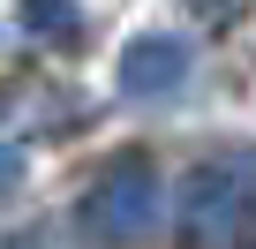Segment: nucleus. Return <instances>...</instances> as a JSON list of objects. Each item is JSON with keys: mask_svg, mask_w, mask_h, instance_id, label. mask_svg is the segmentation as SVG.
Returning <instances> with one entry per match:
<instances>
[{"mask_svg": "<svg viewBox=\"0 0 256 249\" xmlns=\"http://www.w3.org/2000/svg\"><path fill=\"white\" fill-rule=\"evenodd\" d=\"M181 241L188 249H248L256 241V151L226 144L181 181Z\"/></svg>", "mask_w": 256, "mask_h": 249, "instance_id": "nucleus-1", "label": "nucleus"}, {"mask_svg": "<svg viewBox=\"0 0 256 249\" xmlns=\"http://www.w3.org/2000/svg\"><path fill=\"white\" fill-rule=\"evenodd\" d=\"M181 83H188V38H166V31L128 38V53H120V91L128 98H174Z\"/></svg>", "mask_w": 256, "mask_h": 249, "instance_id": "nucleus-3", "label": "nucleus"}, {"mask_svg": "<svg viewBox=\"0 0 256 249\" xmlns=\"http://www.w3.org/2000/svg\"><path fill=\"white\" fill-rule=\"evenodd\" d=\"M23 249H60V241H53V226H38V234H30Z\"/></svg>", "mask_w": 256, "mask_h": 249, "instance_id": "nucleus-7", "label": "nucleus"}, {"mask_svg": "<svg viewBox=\"0 0 256 249\" xmlns=\"http://www.w3.org/2000/svg\"><path fill=\"white\" fill-rule=\"evenodd\" d=\"M16 181H23V151H16V144H0V196H8Z\"/></svg>", "mask_w": 256, "mask_h": 249, "instance_id": "nucleus-5", "label": "nucleus"}, {"mask_svg": "<svg viewBox=\"0 0 256 249\" xmlns=\"http://www.w3.org/2000/svg\"><path fill=\"white\" fill-rule=\"evenodd\" d=\"M76 219H83L98 241H113V249H128V241H151V234H158V219H166L158 166H151L144 151H120V159H106V166H98V181H90V196L76 204Z\"/></svg>", "mask_w": 256, "mask_h": 249, "instance_id": "nucleus-2", "label": "nucleus"}, {"mask_svg": "<svg viewBox=\"0 0 256 249\" xmlns=\"http://www.w3.org/2000/svg\"><path fill=\"white\" fill-rule=\"evenodd\" d=\"M188 8H196V16H204V23H226V16H234V8H241V0H188Z\"/></svg>", "mask_w": 256, "mask_h": 249, "instance_id": "nucleus-6", "label": "nucleus"}, {"mask_svg": "<svg viewBox=\"0 0 256 249\" xmlns=\"http://www.w3.org/2000/svg\"><path fill=\"white\" fill-rule=\"evenodd\" d=\"M16 31L46 38V46H76L83 38V0H16Z\"/></svg>", "mask_w": 256, "mask_h": 249, "instance_id": "nucleus-4", "label": "nucleus"}]
</instances>
